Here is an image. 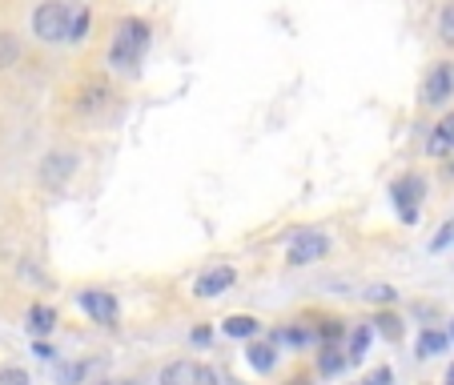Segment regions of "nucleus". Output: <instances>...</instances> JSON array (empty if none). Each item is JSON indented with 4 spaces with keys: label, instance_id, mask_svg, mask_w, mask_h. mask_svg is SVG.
<instances>
[{
    "label": "nucleus",
    "instance_id": "nucleus-1",
    "mask_svg": "<svg viewBox=\"0 0 454 385\" xmlns=\"http://www.w3.org/2000/svg\"><path fill=\"white\" fill-rule=\"evenodd\" d=\"M149 41H153V28H149V20H141V17L121 20L117 36H113V44H109V65L117 73L137 69L141 60H145V52H149Z\"/></svg>",
    "mask_w": 454,
    "mask_h": 385
},
{
    "label": "nucleus",
    "instance_id": "nucleus-2",
    "mask_svg": "<svg viewBox=\"0 0 454 385\" xmlns=\"http://www.w3.org/2000/svg\"><path fill=\"white\" fill-rule=\"evenodd\" d=\"M69 25H73L69 0H44L41 9L33 12V33H36V41H44V44L69 41Z\"/></svg>",
    "mask_w": 454,
    "mask_h": 385
},
{
    "label": "nucleus",
    "instance_id": "nucleus-3",
    "mask_svg": "<svg viewBox=\"0 0 454 385\" xmlns=\"http://www.w3.org/2000/svg\"><path fill=\"white\" fill-rule=\"evenodd\" d=\"M422 197H427V181L419 173H403V177L390 181V205L403 217V225H419Z\"/></svg>",
    "mask_w": 454,
    "mask_h": 385
},
{
    "label": "nucleus",
    "instance_id": "nucleus-4",
    "mask_svg": "<svg viewBox=\"0 0 454 385\" xmlns=\"http://www.w3.org/2000/svg\"><path fill=\"white\" fill-rule=\"evenodd\" d=\"M326 253H330V237L322 229H298L286 241V266H294V269L317 266Z\"/></svg>",
    "mask_w": 454,
    "mask_h": 385
},
{
    "label": "nucleus",
    "instance_id": "nucleus-5",
    "mask_svg": "<svg viewBox=\"0 0 454 385\" xmlns=\"http://www.w3.org/2000/svg\"><path fill=\"white\" fill-rule=\"evenodd\" d=\"M454 96V60H438L422 81V104L427 109H446Z\"/></svg>",
    "mask_w": 454,
    "mask_h": 385
},
{
    "label": "nucleus",
    "instance_id": "nucleus-6",
    "mask_svg": "<svg viewBox=\"0 0 454 385\" xmlns=\"http://www.w3.org/2000/svg\"><path fill=\"white\" fill-rule=\"evenodd\" d=\"M161 385H222V377H217L206 361L181 358V361H169V366L161 369Z\"/></svg>",
    "mask_w": 454,
    "mask_h": 385
},
{
    "label": "nucleus",
    "instance_id": "nucleus-7",
    "mask_svg": "<svg viewBox=\"0 0 454 385\" xmlns=\"http://www.w3.org/2000/svg\"><path fill=\"white\" fill-rule=\"evenodd\" d=\"M77 305L85 309V317L97 321V326H117V317H121V301L109 289H81Z\"/></svg>",
    "mask_w": 454,
    "mask_h": 385
},
{
    "label": "nucleus",
    "instance_id": "nucleus-8",
    "mask_svg": "<svg viewBox=\"0 0 454 385\" xmlns=\"http://www.w3.org/2000/svg\"><path fill=\"white\" fill-rule=\"evenodd\" d=\"M233 285H238V273H233V266H209L198 273V281H193V293H198L201 301H214L222 297V293H230Z\"/></svg>",
    "mask_w": 454,
    "mask_h": 385
},
{
    "label": "nucleus",
    "instance_id": "nucleus-9",
    "mask_svg": "<svg viewBox=\"0 0 454 385\" xmlns=\"http://www.w3.org/2000/svg\"><path fill=\"white\" fill-rule=\"evenodd\" d=\"M77 173V153H49L41 161V185L52 189V193H60V189L69 185V177Z\"/></svg>",
    "mask_w": 454,
    "mask_h": 385
},
{
    "label": "nucleus",
    "instance_id": "nucleus-10",
    "mask_svg": "<svg viewBox=\"0 0 454 385\" xmlns=\"http://www.w3.org/2000/svg\"><path fill=\"white\" fill-rule=\"evenodd\" d=\"M278 358H282V350H278L274 342H249L246 345V361H249V369H254V373H274L278 369Z\"/></svg>",
    "mask_w": 454,
    "mask_h": 385
},
{
    "label": "nucleus",
    "instance_id": "nucleus-11",
    "mask_svg": "<svg viewBox=\"0 0 454 385\" xmlns=\"http://www.w3.org/2000/svg\"><path fill=\"white\" fill-rule=\"evenodd\" d=\"M270 342H274L278 350H301V345H317V337H314V329H309L306 321H294V326L274 329Z\"/></svg>",
    "mask_w": 454,
    "mask_h": 385
},
{
    "label": "nucleus",
    "instance_id": "nucleus-12",
    "mask_svg": "<svg viewBox=\"0 0 454 385\" xmlns=\"http://www.w3.org/2000/svg\"><path fill=\"white\" fill-rule=\"evenodd\" d=\"M222 334L233 337V342H254V337H262V321L249 313H233L222 321Z\"/></svg>",
    "mask_w": 454,
    "mask_h": 385
},
{
    "label": "nucleus",
    "instance_id": "nucleus-13",
    "mask_svg": "<svg viewBox=\"0 0 454 385\" xmlns=\"http://www.w3.org/2000/svg\"><path fill=\"white\" fill-rule=\"evenodd\" d=\"M454 149V112H446L434 128H430V141H427V153L430 157H446Z\"/></svg>",
    "mask_w": 454,
    "mask_h": 385
},
{
    "label": "nucleus",
    "instance_id": "nucleus-14",
    "mask_svg": "<svg viewBox=\"0 0 454 385\" xmlns=\"http://www.w3.org/2000/svg\"><path fill=\"white\" fill-rule=\"evenodd\" d=\"M370 342H374V326L370 321H358V326L346 334V353H350V366H358L370 353Z\"/></svg>",
    "mask_w": 454,
    "mask_h": 385
},
{
    "label": "nucleus",
    "instance_id": "nucleus-15",
    "mask_svg": "<svg viewBox=\"0 0 454 385\" xmlns=\"http://www.w3.org/2000/svg\"><path fill=\"white\" fill-rule=\"evenodd\" d=\"M97 373V361L85 358V361H65L57 366V385H89V377Z\"/></svg>",
    "mask_w": 454,
    "mask_h": 385
},
{
    "label": "nucleus",
    "instance_id": "nucleus-16",
    "mask_svg": "<svg viewBox=\"0 0 454 385\" xmlns=\"http://www.w3.org/2000/svg\"><path fill=\"white\" fill-rule=\"evenodd\" d=\"M346 366H350V353H346L342 345H322V350H317V373L322 377H338Z\"/></svg>",
    "mask_w": 454,
    "mask_h": 385
},
{
    "label": "nucleus",
    "instance_id": "nucleus-17",
    "mask_svg": "<svg viewBox=\"0 0 454 385\" xmlns=\"http://www.w3.org/2000/svg\"><path fill=\"white\" fill-rule=\"evenodd\" d=\"M450 350V334H446V329H422L419 334V345H414V353H419V358H438V353H446Z\"/></svg>",
    "mask_w": 454,
    "mask_h": 385
},
{
    "label": "nucleus",
    "instance_id": "nucleus-18",
    "mask_svg": "<svg viewBox=\"0 0 454 385\" xmlns=\"http://www.w3.org/2000/svg\"><path fill=\"white\" fill-rule=\"evenodd\" d=\"M370 326H374V334L386 337V342H403V317H398L390 305H386L382 313H374V321H370Z\"/></svg>",
    "mask_w": 454,
    "mask_h": 385
},
{
    "label": "nucleus",
    "instance_id": "nucleus-19",
    "mask_svg": "<svg viewBox=\"0 0 454 385\" xmlns=\"http://www.w3.org/2000/svg\"><path fill=\"white\" fill-rule=\"evenodd\" d=\"M57 329V309L52 305H33L28 309V334L33 337H49Z\"/></svg>",
    "mask_w": 454,
    "mask_h": 385
},
{
    "label": "nucleus",
    "instance_id": "nucleus-20",
    "mask_svg": "<svg viewBox=\"0 0 454 385\" xmlns=\"http://www.w3.org/2000/svg\"><path fill=\"white\" fill-rule=\"evenodd\" d=\"M350 334V329L342 326V321H338V317H322V326L314 329V337H317V350H322V345H342V337Z\"/></svg>",
    "mask_w": 454,
    "mask_h": 385
},
{
    "label": "nucleus",
    "instance_id": "nucleus-21",
    "mask_svg": "<svg viewBox=\"0 0 454 385\" xmlns=\"http://www.w3.org/2000/svg\"><path fill=\"white\" fill-rule=\"evenodd\" d=\"M89 25H93V17H89V9H73V25H69V44H81L89 36Z\"/></svg>",
    "mask_w": 454,
    "mask_h": 385
},
{
    "label": "nucleus",
    "instance_id": "nucleus-22",
    "mask_svg": "<svg viewBox=\"0 0 454 385\" xmlns=\"http://www.w3.org/2000/svg\"><path fill=\"white\" fill-rule=\"evenodd\" d=\"M17 57H20L17 36H12V33H0V69H12V65H17Z\"/></svg>",
    "mask_w": 454,
    "mask_h": 385
},
{
    "label": "nucleus",
    "instance_id": "nucleus-23",
    "mask_svg": "<svg viewBox=\"0 0 454 385\" xmlns=\"http://www.w3.org/2000/svg\"><path fill=\"white\" fill-rule=\"evenodd\" d=\"M438 36H442L446 44H454V0L442 4V12H438Z\"/></svg>",
    "mask_w": 454,
    "mask_h": 385
},
{
    "label": "nucleus",
    "instance_id": "nucleus-24",
    "mask_svg": "<svg viewBox=\"0 0 454 385\" xmlns=\"http://www.w3.org/2000/svg\"><path fill=\"white\" fill-rule=\"evenodd\" d=\"M366 301H374V305H395V301H398V289H390V285H370V289H366Z\"/></svg>",
    "mask_w": 454,
    "mask_h": 385
},
{
    "label": "nucleus",
    "instance_id": "nucleus-25",
    "mask_svg": "<svg viewBox=\"0 0 454 385\" xmlns=\"http://www.w3.org/2000/svg\"><path fill=\"white\" fill-rule=\"evenodd\" d=\"M446 245H454V221H446L442 229L434 233V241H430V253H442Z\"/></svg>",
    "mask_w": 454,
    "mask_h": 385
},
{
    "label": "nucleus",
    "instance_id": "nucleus-26",
    "mask_svg": "<svg viewBox=\"0 0 454 385\" xmlns=\"http://www.w3.org/2000/svg\"><path fill=\"white\" fill-rule=\"evenodd\" d=\"M358 385H395V369H390V366H378L374 373H366Z\"/></svg>",
    "mask_w": 454,
    "mask_h": 385
},
{
    "label": "nucleus",
    "instance_id": "nucleus-27",
    "mask_svg": "<svg viewBox=\"0 0 454 385\" xmlns=\"http://www.w3.org/2000/svg\"><path fill=\"white\" fill-rule=\"evenodd\" d=\"M0 385H33V381H28V373L20 366H9L0 369Z\"/></svg>",
    "mask_w": 454,
    "mask_h": 385
},
{
    "label": "nucleus",
    "instance_id": "nucleus-28",
    "mask_svg": "<svg viewBox=\"0 0 454 385\" xmlns=\"http://www.w3.org/2000/svg\"><path fill=\"white\" fill-rule=\"evenodd\" d=\"M101 101H105V89H101V85H97V89H85V101H81V109L93 112V109H101Z\"/></svg>",
    "mask_w": 454,
    "mask_h": 385
},
{
    "label": "nucleus",
    "instance_id": "nucleus-29",
    "mask_svg": "<svg viewBox=\"0 0 454 385\" xmlns=\"http://www.w3.org/2000/svg\"><path fill=\"white\" fill-rule=\"evenodd\" d=\"M33 353H36V358H41V361H52V358H57V350H52L49 342H41V337H36V342H33Z\"/></svg>",
    "mask_w": 454,
    "mask_h": 385
},
{
    "label": "nucleus",
    "instance_id": "nucleus-30",
    "mask_svg": "<svg viewBox=\"0 0 454 385\" xmlns=\"http://www.w3.org/2000/svg\"><path fill=\"white\" fill-rule=\"evenodd\" d=\"M209 337H214V334H209L206 326H198L193 334H189V342H193V345H209Z\"/></svg>",
    "mask_w": 454,
    "mask_h": 385
},
{
    "label": "nucleus",
    "instance_id": "nucleus-31",
    "mask_svg": "<svg viewBox=\"0 0 454 385\" xmlns=\"http://www.w3.org/2000/svg\"><path fill=\"white\" fill-rule=\"evenodd\" d=\"M286 385H309V377H294V381H286Z\"/></svg>",
    "mask_w": 454,
    "mask_h": 385
},
{
    "label": "nucleus",
    "instance_id": "nucleus-32",
    "mask_svg": "<svg viewBox=\"0 0 454 385\" xmlns=\"http://www.w3.org/2000/svg\"><path fill=\"white\" fill-rule=\"evenodd\" d=\"M446 385H454V366H450V369H446Z\"/></svg>",
    "mask_w": 454,
    "mask_h": 385
},
{
    "label": "nucleus",
    "instance_id": "nucleus-33",
    "mask_svg": "<svg viewBox=\"0 0 454 385\" xmlns=\"http://www.w3.org/2000/svg\"><path fill=\"white\" fill-rule=\"evenodd\" d=\"M97 385H121V381H97Z\"/></svg>",
    "mask_w": 454,
    "mask_h": 385
},
{
    "label": "nucleus",
    "instance_id": "nucleus-34",
    "mask_svg": "<svg viewBox=\"0 0 454 385\" xmlns=\"http://www.w3.org/2000/svg\"><path fill=\"white\" fill-rule=\"evenodd\" d=\"M121 385H137V381H121Z\"/></svg>",
    "mask_w": 454,
    "mask_h": 385
},
{
    "label": "nucleus",
    "instance_id": "nucleus-35",
    "mask_svg": "<svg viewBox=\"0 0 454 385\" xmlns=\"http://www.w3.org/2000/svg\"><path fill=\"white\" fill-rule=\"evenodd\" d=\"M450 342H454V326H450Z\"/></svg>",
    "mask_w": 454,
    "mask_h": 385
},
{
    "label": "nucleus",
    "instance_id": "nucleus-36",
    "mask_svg": "<svg viewBox=\"0 0 454 385\" xmlns=\"http://www.w3.org/2000/svg\"><path fill=\"white\" fill-rule=\"evenodd\" d=\"M450 173H454V165H450Z\"/></svg>",
    "mask_w": 454,
    "mask_h": 385
}]
</instances>
